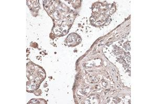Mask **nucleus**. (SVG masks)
<instances>
[{"label": "nucleus", "mask_w": 157, "mask_h": 104, "mask_svg": "<svg viewBox=\"0 0 157 104\" xmlns=\"http://www.w3.org/2000/svg\"><path fill=\"white\" fill-rule=\"evenodd\" d=\"M80 38L78 35L75 34H71L69 35L67 39V42L70 46H74L77 45L81 42Z\"/></svg>", "instance_id": "1"}]
</instances>
